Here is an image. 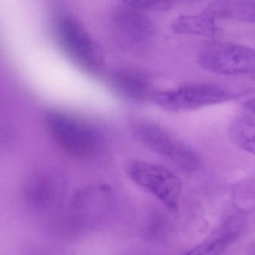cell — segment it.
<instances>
[{"label":"cell","mask_w":255,"mask_h":255,"mask_svg":"<svg viewBox=\"0 0 255 255\" xmlns=\"http://www.w3.org/2000/svg\"><path fill=\"white\" fill-rule=\"evenodd\" d=\"M46 124L54 140L70 155L88 158L101 150V133L91 124L72 115L59 112H49Z\"/></svg>","instance_id":"6da1fadb"},{"label":"cell","mask_w":255,"mask_h":255,"mask_svg":"<svg viewBox=\"0 0 255 255\" xmlns=\"http://www.w3.org/2000/svg\"><path fill=\"white\" fill-rule=\"evenodd\" d=\"M58 36L63 50L76 65L91 73L102 70L105 61L103 49L79 19L63 18Z\"/></svg>","instance_id":"7a4b0ae2"},{"label":"cell","mask_w":255,"mask_h":255,"mask_svg":"<svg viewBox=\"0 0 255 255\" xmlns=\"http://www.w3.org/2000/svg\"><path fill=\"white\" fill-rule=\"evenodd\" d=\"M133 135L149 151L168 159L189 172L197 170L201 160L191 147L169 131L151 123L139 122L133 128Z\"/></svg>","instance_id":"3957f363"},{"label":"cell","mask_w":255,"mask_h":255,"mask_svg":"<svg viewBox=\"0 0 255 255\" xmlns=\"http://www.w3.org/2000/svg\"><path fill=\"white\" fill-rule=\"evenodd\" d=\"M126 172L135 184L154 195L171 209L179 202L181 181L176 175L160 165L142 160L128 162Z\"/></svg>","instance_id":"277c9868"},{"label":"cell","mask_w":255,"mask_h":255,"mask_svg":"<svg viewBox=\"0 0 255 255\" xmlns=\"http://www.w3.org/2000/svg\"><path fill=\"white\" fill-rule=\"evenodd\" d=\"M207 71L237 76L255 73V49L234 43H215L202 48L198 58Z\"/></svg>","instance_id":"5b68a950"},{"label":"cell","mask_w":255,"mask_h":255,"mask_svg":"<svg viewBox=\"0 0 255 255\" xmlns=\"http://www.w3.org/2000/svg\"><path fill=\"white\" fill-rule=\"evenodd\" d=\"M232 94L213 84H193L155 94L152 100L159 107L172 112L196 110L232 99Z\"/></svg>","instance_id":"8992f818"},{"label":"cell","mask_w":255,"mask_h":255,"mask_svg":"<svg viewBox=\"0 0 255 255\" xmlns=\"http://www.w3.org/2000/svg\"><path fill=\"white\" fill-rule=\"evenodd\" d=\"M116 35L128 44H141L154 33L152 22L132 7L120 9L114 19Z\"/></svg>","instance_id":"52a82bcc"},{"label":"cell","mask_w":255,"mask_h":255,"mask_svg":"<svg viewBox=\"0 0 255 255\" xmlns=\"http://www.w3.org/2000/svg\"><path fill=\"white\" fill-rule=\"evenodd\" d=\"M109 82L118 95L129 101L141 103L155 95L147 76L136 70H117L111 75Z\"/></svg>","instance_id":"ba28073f"},{"label":"cell","mask_w":255,"mask_h":255,"mask_svg":"<svg viewBox=\"0 0 255 255\" xmlns=\"http://www.w3.org/2000/svg\"><path fill=\"white\" fill-rule=\"evenodd\" d=\"M205 13L217 19H231L255 23V3L235 0L214 1L205 10Z\"/></svg>","instance_id":"9c48e42d"},{"label":"cell","mask_w":255,"mask_h":255,"mask_svg":"<svg viewBox=\"0 0 255 255\" xmlns=\"http://www.w3.org/2000/svg\"><path fill=\"white\" fill-rule=\"evenodd\" d=\"M172 29L178 34H196L209 38L222 35L217 20L205 11L199 15H184L172 24Z\"/></svg>","instance_id":"30bf717a"},{"label":"cell","mask_w":255,"mask_h":255,"mask_svg":"<svg viewBox=\"0 0 255 255\" xmlns=\"http://www.w3.org/2000/svg\"><path fill=\"white\" fill-rule=\"evenodd\" d=\"M231 140L243 151L255 155V118L242 115L235 118L229 128Z\"/></svg>","instance_id":"8fae6325"},{"label":"cell","mask_w":255,"mask_h":255,"mask_svg":"<svg viewBox=\"0 0 255 255\" xmlns=\"http://www.w3.org/2000/svg\"><path fill=\"white\" fill-rule=\"evenodd\" d=\"M235 238L236 235L235 232H229L227 235H223L198 246L185 255H219L224 251L228 246L230 245Z\"/></svg>","instance_id":"7c38bea8"},{"label":"cell","mask_w":255,"mask_h":255,"mask_svg":"<svg viewBox=\"0 0 255 255\" xmlns=\"http://www.w3.org/2000/svg\"><path fill=\"white\" fill-rule=\"evenodd\" d=\"M121 1L133 9L154 10L160 6L163 0H121Z\"/></svg>","instance_id":"4fadbf2b"},{"label":"cell","mask_w":255,"mask_h":255,"mask_svg":"<svg viewBox=\"0 0 255 255\" xmlns=\"http://www.w3.org/2000/svg\"><path fill=\"white\" fill-rule=\"evenodd\" d=\"M244 106H245L246 109H248L255 116V97L247 100L244 104Z\"/></svg>","instance_id":"5bb4252c"}]
</instances>
